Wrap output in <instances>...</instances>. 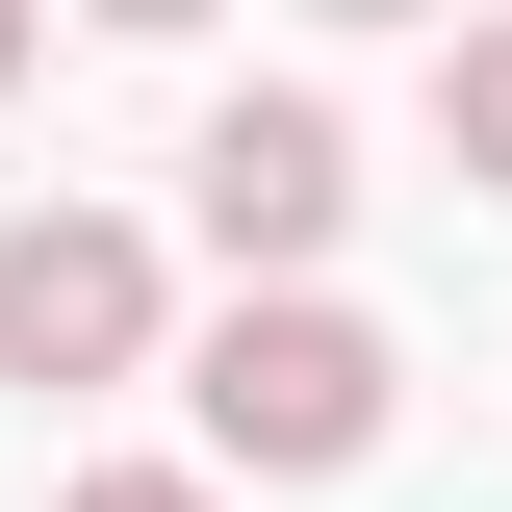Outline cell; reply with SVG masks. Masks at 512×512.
Segmentation results:
<instances>
[{"label": "cell", "mask_w": 512, "mask_h": 512, "mask_svg": "<svg viewBox=\"0 0 512 512\" xmlns=\"http://www.w3.org/2000/svg\"><path fill=\"white\" fill-rule=\"evenodd\" d=\"M180 410H205V461H256V487H333V461H384V333L333 308V282H231L205 359H180Z\"/></svg>", "instance_id": "cell-1"}, {"label": "cell", "mask_w": 512, "mask_h": 512, "mask_svg": "<svg viewBox=\"0 0 512 512\" xmlns=\"http://www.w3.org/2000/svg\"><path fill=\"white\" fill-rule=\"evenodd\" d=\"M205 256H231V282H308L333 231H359V128L308 103V77H256V103H205Z\"/></svg>", "instance_id": "cell-2"}, {"label": "cell", "mask_w": 512, "mask_h": 512, "mask_svg": "<svg viewBox=\"0 0 512 512\" xmlns=\"http://www.w3.org/2000/svg\"><path fill=\"white\" fill-rule=\"evenodd\" d=\"M154 359V231L128 205H26L0 231V384H128Z\"/></svg>", "instance_id": "cell-3"}, {"label": "cell", "mask_w": 512, "mask_h": 512, "mask_svg": "<svg viewBox=\"0 0 512 512\" xmlns=\"http://www.w3.org/2000/svg\"><path fill=\"white\" fill-rule=\"evenodd\" d=\"M436 154L512 205V26H461V52H436Z\"/></svg>", "instance_id": "cell-4"}, {"label": "cell", "mask_w": 512, "mask_h": 512, "mask_svg": "<svg viewBox=\"0 0 512 512\" xmlns=\"http://www.w3.org/2000/svg\"><path fill=\"white\" fill-rule=\"evenodd\" d=\"M52 512H231V487H205V461H77Z\"/></svg>", "instance_id": "cell-5"}, {"label": "cell", "mask_w": 512, "mask_h": 512, "mask_svg": "<svg viewBox=\"0 0 512 512\" xmlns=\"http://www.w3.org/2000/svg\"><path fill=\"white\" fill-rule=\"evenodd\" d=\"M26 26H52V0H0V77H26Z\"/></svg>", "instance_id": "cell-6"}, {"label": "cell", "mask_w": 512, "mask_h": 512, "mask_svg": "<svg viewBox=\"0 0 512 512\" xmlns=\"http://www.w3.org/2000/svg\"><path fill=\"white\" fill-rule=\"evenodd\" d=\"M333 26H436V0H333Z\"/></svg>", "instance_id": "cell-7"}, {"label": "cell", "mask_w": 512, "mask_h": 512, "mask_svg": "<svg viewBox=\"0 0 512 512\" xmlns=\"http://www.w3.org/2000/svg\"><path fill=\"white\" fill-rule=\"evenodd\" d=\"M103 26H205V0H103Z\"/></svg>", "instance_id": "cell-8"}]
</instances>
